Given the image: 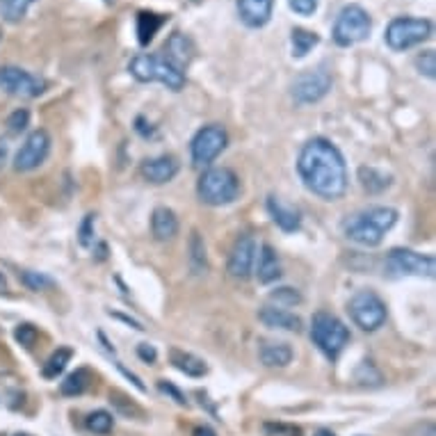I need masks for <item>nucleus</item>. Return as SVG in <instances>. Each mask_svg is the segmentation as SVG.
I'll return each instance as SVG.
<instances>
[{
	"mask_svg": "<svg viewBox=\"0 0 436 436\" xmlns=\"http://www.w3.org/2000/svg\"><path fill=\"white\" fill-rule=\"evenodd\" d=\"M304 185L324 201H336L347 192V165L329 139L313 137L304 144L297 160Z\"/></svg>",
	"mask_w": 436,
	"mask_h": 436,
	"instance_id": "nucleus-1",
	"label": "nucleus"
},
{
	"mask_svg": "<svg viewBox=\"0 0 436 436\" xmlns=\"http://www.w3.org/2000/svg\"><path fill=\"white\" fill-rule=\"evenodd\" d=\"M395 222H398V210L375 206L349 217L342 224V233H345L347 240H352V243L361 247H377L381 245L386 233L395 227Z\"/></svg>",
	"mask_w": 436,
	"mask_h": 436,
	"instance_id": "nucleus-2",
	"label": "nucleus"
},
{
	"mask_svg": "<svg viewBox=\"0 0 436 436\" xmlns=\"http://www.w3.org/2000/svg\"><path fill=\"white\" fill-rule=\"evenodd\" d=\"M130 76L139 82H162L171 91H181L185 85L183 69H178L165 53L160 55H135L128 64Z\"/></svg>",
	"mask_w": 436,
	"mask_h": 436,
	"instance_id": "nucleus-3",
	"label": "nucleus"
},
{
	"mask_svg": "<svg viewBox=\"0 0 436 436\" xmlns=\"http://www.w3.org/2000/svg\"><path fill=\"white\" fill-rule=\"evenodd\" d=\"M197 194L208 206H229L240 194V178L229 167H213L199 176Z\"/></svg>",
	"mask_w": 436,
	"mask_h": 436,
	"instance_id": "nucleus-4",
	"label": "nucleus"
},
{
	"mask_svg": "<svg viewBox=\"0 0 436 436\" xmlns=\"http://www.w3.org/2000/svg\"><path fill=\"white\" fill-rule=\"evenodd\" d=\"M311 338L326 359H338V354L345 349L349 340V329L342 324L336 315L315 313L311 320Z\"/></svg>",
	"mask_w": 436,
	"mask_h": 436,
	"instance_id": "nucleus-5",
	"label": "nucleus"
},
{
	"mask_svg": "<svg viewBox=\"0 0 436 436\" xmlns=\"http://www.w3.org/2000/svg\"><path fill=\"white\" fill-rule=\"evenodd\" d=\"M370 30H372L370 14L361 5H345L338 12L336 21H333L331 37L338 46L347 49V46H354L363 42V39H368Z\"/></svg>",
	"mask_w": 436,
	"mask_h": 436,
	"instance_id": "nucleus-6",
	"label": "nucleus"
},
{
	"mask_svg": "<svg viewBox=\"0 0 436 436\" xmlns=\"http://www.w3.org/2000/svg\"><path fill=\"white\" fill-rule=\"evenodd\" d=\"M432 37V21L414 19V17H398L388 23L386 28V46L395 53L407 51L411 46L423 44L425 39Z\"/></svg>",
	"mask_w": 436,
	"mask_h": 436,
	"instance_id": "nucleus-7",
	"label": "nucleus"
},
{
	"mask_svg": "<svg viewBox=\"0 0 436 436\" xmlns=\"http://www.w3.org/2000/svg\"><path fill=\"white\" fill-rule=\"evenodd\" d=\"M349 317L363 331H377L386 322V304L372 290H359L349 299Z\"/></svg>",
	"mask_w": 436,
	"mask_h": 436,
	"instance_id": "nucleus-8",
	"label": "nucleus"
},
{
	"mask_svg": "<svg viewBox=\"0 0 436 436\" xmlns=\"http://www.w3.org/2000/svg\"><path fill=\"white\" fill-rule=\"evenodd\" d=\"M46 80L21 67H0V91L17 98H37L46 91Z\"/></svg>",
	"mask_w": 436,
	"mask_h": 436,
	"instance_id": "nucleus-9",
	"label": "nucleus"
},
{
	"mask_svg": "<svg viewBox=\"0 0 436 436\" xmlns=\"http://www.w3.org/2000/svg\"><path fill=\"white\" fill-rule=\"evenodd\" d=\"M386 270L395 277H434V256L418 254L414 249H391L386 256Z\"/></svg>",
	"mask_w": 436,
	"mask_h": 436,
	"instance_id": "nucleus-10",
	"label": "nucleus"
},
{
	"mask_svg": "<svg viewBox=\"0 0 436 436\" xmlns=\"http://www.w3.org/2000/svg\"><path fill=\"white\" fill-rule=\"evenodd\" d=\"M331 85H333L331 76L326 73L324 69H315V71H306L295 78L290 87V96L297 105H311L329 94Z\"/></svg>",
	"mask_w": 436,
	"mask_h": 436,
	"instance_id": "nucleus-11",
	"label": "nucleus"
},
{
	"mask_svg": "<svg viewBox=\"0 0 436 436\" xmlns=\"http://www.w3.org/2000/svg\"><path fill=\"white\" fill-rule=\"evenodd\" d=\"M229 135L220 123H210V126H204L192 139V160L194 165H210L217 155H220L224 149H227Z\"/></svg>",
	"mask_w": 436,
	"mask_h": 436,
	"instance_id": "nucleus-12",
	"label": "nucleus"
},
{
	"mask_svg": "<svg viewBox=\"0 0 436 436\" xmlns=\"http://www.w3.org/2000/svg\"><path fill=\"white\" fill-rule=\"evenodd\" d=\"M51 153V135L44 128L33 130L26 142L21 144V149L14 158V169L17 171H33L39 165H44V160Z\"/></svg>",
	"mask_w": 436,
	"mask_h": 436,
	"instance_id": "nucleus-13",
	"label": "nucleus"
},
{
	"mask_svg": "<svg viewBox=\"0 0 436 436\" xmlns=\"http://www.w3.org/2000/svg\"><path fill=\"white\" fill-rule=\"evenodd\" d=\"M256 261V240L252 236H240L233 245L231 259H229V272L236 279H247L252 274Z\"/></svg>",
	"mask_w": 436,
	"mask_h": 436,
	"instance_id": "nucleus-14",
	"label": "nucleus"
},
{
	"mask_svg": "<svg viewBox=\"0 0 436 436\" xmlns=\"http://www.w3.org/2000/svg\"><path fill=\"white\" fill-rule=\"evenodd\" d=\"M238 17L247 28L268 26L274 12V0H238Z\"/></svg>",
	"mask_w": 436,
	"mask_h": 436,
	"instance_id": "nucleus-15",
	"label": "nucleus"
},
{
	"mask_svg": "<svg viewBox=\"0 0 436 436\" xmlns=\"http://www.w3.org/2000/svg\"><path fill=\"white\" fill-rule=\"evenodd\" d=\"M178 174V162L174 155H158V158L142 162V176L153 185L169 183Z\"/></svg>",
	"mask_w": 436,
	"mask_h": 436,
	"instance_id": "nucleus-16",
	"label": "nucleus"
},
{
	"mask_svg": "<svg viewBox=\"0 0 436 436\" xmlns=\"http://www.w3.org/2000/svg\"><path fill=\"white\" fill-rule=\"evenodd\" d=\"M268 210H270V215H272V220H274V224L281 231L286 233H295V231H299L302 227V215H299V210L290 206V204H286V201H281L279 197H268Z\"/></svg>",
	"mask_w": 436,
	"mask_h": 436,
	"instance_id": "nucleus-17",
	"label": "nucleus"
},
{
	"mask_svg": "<svg viewBox=\"0 0 436 436\" xmlns=\"http://www.w3.org/2000/svg\"><path fill=\"white\" fill-rule=\"evenodd\" d=\"M259 320L270 326V329H284V331H299L302 329V317L279 306H263L259 313Z\"/></svg>",
	"mask_w": 436,
	"mask_h": 436,
	"instance_id": "nucleus-18",
	"label": "nucleus"
},
{
	"mask_svg": "<svg viewBox=\"0 0 436 436\" xmlns=\"http://www.w3.org/2000/svg\"><path fill=\"white\" fill-rule=\"evenodd\" d=\"M165 55L174 62L178 69H185L190 64V60L194 55V44L190 37H185L183 33H174L167 39L165 46Z\"/></svg>",
	"mask_w": 436,
	"mask_h": 436,
	"instance_id": "nucleus-19",
	"label": "nucleus"
},
{
	"mask_svg": "<svg viewBox=\"0 0 436 436\" xmlns=\"http://www.w3.org/2000/svg\"><path fill=\"white\" fill-rule=\"evenodd\" d=\"M261 363L268 368H286L293 361V347L288 342H277V340H265L261 345Z\"/></svg>",
	"mask_w": 436,
	"mask_h": 436,
	"instance_id": "nucleus-20",
	"label": "nucleus"
},
{
	"mask_svg": "<svg viewBox=\"0 0 436 436\" xmlns=\"http://www.w3.org/2000/svg\"><path fill=\"white\" fill-rule=\"evenodd\" d=\"M167 14H155V12H146L142 10L137 14V42L139 46H149L153 42V37L158 35V30L167 23Z\"/></svg>",
	"mask_w": 436,
	"mask_h": 436,
	"instance_id": "nucleus-21",
	"label": "nucleus"
},
{
	"mask_svg": "<svg viewBox=\"0 0 436 436\" xmlns=\"http://www.w3.org/2000/svg\"><path fill=\"white\" fill-rule=\"evenodd\" d=\"M151 231L155 240H171L178 233V220L174 215V210H169L165 206L155 208L151 215Z\"/></svg>",
	"mask_w": 436,
	"mask_h": 436,
	"instance_id": "nucleus-22",
	"label": "nucleus"
},
{
	"mask_svg": "<svg viewBox=\"0 0 436 436\" xmlns=\"http://www.w3.org/2000/svg\"><path fill=\"white\" fill-rule=\"evenodd\" d=\"M256 277H259L261 284H272L281 277V263H279L277 252L270 245L261 247L259 254V270H256Z\"/></svg>",
	"mask_w": 436,
	"mask_h": 436,
	"instance_id": "nucleus-23",
	"label": "nucleus"
},
{
	"mask_svg": "<svg viewBox=\"0 0 436 436\" xmlns=\"http://www.w3.org/2000/svg\"><path fill=\"white\" fill-rule=\"evenodd\" d=\"M169 359L174 363V368L185 372L188 377H204L208 372V365L204 363V359H199V356H194L190 352H183V349H171Z\"/></svg>",
	"mask_w": 436,
	"mask_h": 436,
	"instance_id": "nucleus-24",
	"label": "nucleus"
},
{
	"mask_svg": "<svg viewBox=\"0 0 436 436\" xmlns=\"http://www.w3.org/2000/svg\"><path fill=\"white\" fill-rule=\"evenodd\" d=\"M359 181L363 185V190L370 194H381L384 190L391 188V176H388L386 171H379L375 167H361Z\"/></svg>",
	"mask_w": 436,
	"mask_h": 436,
	"instance_id": "nucleus-25",
	"label": "nucleus"
},
{
	"mask_svg": "<svg viewBox=\"0 0 436 436\" xmlns=\"http://www.w3.org/2000/svg\"><path fill=\"white\" fill-rule=\"evenodd\" d=\"M317 44H320V35H317V33H311V30H304V28H295L293 30V35H290L293 58H297V60L306 58Z\"/></svg>",
	"mask_w": 436,
	"mask_h": 436,
	"instance_id": "nucleus-26",
	"label": "nucleus"
},
{
	"mask_svg": "<svg viewBox=\"0 0 436 436\" xmlns=\"http://www.w3.org/2000/svg\"><path fill=\"white\" fill-rule=\"evenodd\" d=\"M71 356H73V349L71 347H60V349H55V352L49 356V361L44 363L42 375L46 379H58L62 372H64L69 361H71Z\"/></svg>",
	"mask_w": 436,
	"mask_h": 436,
	"instance_id": "nucleus-27",
	"label": "nucleus"
},
{
	"mask_svg": "<svg viewBox=\"0 0 436 436\" xmlns=\"http://www.w3.org/2000/svg\"><path fill=\"white\" fill-rule=\"evenodd\" d=\"M37 0H0V19L7 23H19L28 17V10Z\"/></svg>",
	"mask_w": 436,
	"mask_h": 436,
	"instance_id": "nucleus-28",
	"label": "nucleus"
},
{
	"mask_svg": "<svg viewBox=\"0 0 436 436\" xmlns=\"http://www.w3.org/2000/svg\"><path fill=\"white\" fill-rule=\"evenodd\" d=\"M89 386V370L87 368H80L71 372L64 381L60 384V391L62 395H67V398H76V395H82L85 391H87Z\"/></svg>",
	"mask_w": 436,
	"mask_h": 436,
	"instance_id": "nucleus-29",
	"label": "nucleus"
},
{
	"mask_svg": "<svg viewBox=\"0 0 436 436\" xmlns=\"http://www.w3.org/2000/svg\"><path fill=\"white\" fill-rule=\"evenodd\" d=\"M190 268L194 274H201V272H206L208 268L204 238H201L197 231H192V238H190Z\"/></svg>",
	"mask_w": 436,
	"mask_h": 436,
	"instance_id": "nucleus-30",
	"label": "nucleus"
},
{
	"mask_svg": "<svg viewBox=\"0 0 436 436\" xmlns=\"http://www.w3.org/2000/svg\"><path fill=\"white\" fill-rule=\"evenodd\" d=\"M85 425H87V430L94 432V434H110L112 425H114V418H112V414H107V411L98 409V411H91V414L87 416V420H85Z\"/></svg>",
	"mask_w": 436,
	"mask_h": 436,
	"instance_id": "nucleus-31",
	"label": "nucleus"
},
{
	"mask_svg": "<svg viewBox=\"0 0 436 436\" xmlns=\"http://www.w3.org/2000/svg\"><path fill=\"white\" fill-rule=\"evenodd\" d=\"M21 281L23 286L28 288V290H49V288L55 286V281H53L51 277H46L44 272H33V270H23L21 272Z\"/></svg>",
	"mask_w": 436,
	"mask_h": 436,
	"instance_id": "nucleus-32",
	"label": "nucleus"
},
{
	"mask_svg": "<svg viewBox=\"0 0 436 436\" xmlns=\"http://www.w3.org/2000/svg\"><path fill=\"white\" fill-rule=\"evenodd\" d=\"M270 302H274L279 308H288V306H297L302 304V295L297 288H277V290L270 293Z\"/></svg>",
	"mask_w": 436,
	"mask_h": 436,
	"instance_id": "nucleus-33",
	"label": "nucleus"
},
{
	"mask_svg": "<svg viewBox=\"0 0 436 436\" xmlns=\"http://www.w3.org/2000/svg\"><path fill=\"white\" fill-rule=\"evenodd\" d=\"M354 379L359 381L361 386H379L381 384V372L375 368L372 361H361L359 368L354 370Z\"/></svg>",
	"mask_w": 436,
	"mask_h": 436,
	"instance_id": "nucleus-34",
	"label": "nucleus"
},
{
	"mask_svg": "<svg viewBox=\"0 0 436 436\" xmlns=\"http://www.w3.org/2000/svg\"><path fill=\"white\" fill-rule=\"evenodd\" d=\"M28 126H30V112L26 107H19V110H14L7 116V128H10L12 135H21Z\"/></svg>",
	"mask_w": 436,
	"mask_h": 436,
	"instance_id": "nucleus-35",
	"label": "nucleus"
},
{
	"mask_svg": "<svg viewBox=\"0 0 436 436\" xmlns=\"http://www.w3.org/2000/svg\"><path fill=\"white\" fill-rule=\"evenodd\" d=\"M94 224H96V215H85V220L80 224V231H78V243L85 249L94 247Z\"/></svg>",
	"mask_w": 436,
	"mask_h": 436,
	"instance_id": "nucleus-36",
	"label": "nucleus"
},
{
	"mask_svg": "<svg viewBox=\"0 0 436 436\" xmlns=\"http://www.w3.org/2000/svg\"><path fill=\"white\" fill-rule=\"evenodd\" d=\"M414 64L418 69V73H423L427 78L436 76V55H434V51H423L420 55H416Z\"/></svg>",
	"mask_w": 436,
	"mask_h": 436,
	"instance_id": "nucleus-37",
	"label": "nucleus"
},
{
	"mask_svg": "<svg viewBox=\"0 0 436 436\" xmlns=\"http://www.w3.org/2000/svg\"><path fill=\"white\" fill-rule=\"evenodd\" d=\"M14 338H17V342H19V345H23V347H33L35 340H37V329L33 324L23 322V324L17 326V329H14Z\"/></svg>",
	"mask_w": 436,
	"mask_h": 436,
	"instance_id": "nucleus-38",
	"label": "nucleus"
},
{
	"mask_svg": "<svg viewBox=\"0 0 436 436\" xmlns=\"http://www.w3.org/2000/svg\"><path fill=\"white\" fill-rule=\"evenodd\" d=\"M288 5L299 17H313L317 10V0H288Z\"/></svg>",
	"mask_w": 436,
	"mask_h": 436,
	"instance_id": "nucleus-39",
	"label": "nucleus"
},
{
	"mask_svg": "<svg viewBox=\"0 0 436 436\" xmlns=\"http://www.w3.org/2000/svg\"><path fill=\"white\" fill-rule=\"evenodd\" d=\"M158 388H160V391L165 393V395H169V398L174 400L176 404H181V407H185V404H188V400H185V395H183L181 391H178V388H176L174 384H169V381L160 379V381H158Z\"/></svg>",
	"mask_w": 436,
	"mask_h": 436,
	"instance_id": "nucleus-40",
	"label": "nucleus"
},
{
	"mask_svg": "<svg viewBox=\"0 0 436 436\" xmlns=\"http://www.w3.org/2000/svg\"><path fill=\"white\" fill-rule=\"evenodd\" d=\"M137 356L146 363H155V359H158V352H155V347L149 345V342H139L137 345Z\"/></svg>",
	"mask_w": 436,
	"mask_h": 436,
	"instance_id": "nucleus-41",
	"label": "nucleus"
},
{
	"mask_svg": "<svg viewBox=\"0 0 436 436\" xmlns=\"http://www.w3.org/2000/svg\"><path fill=\"white\" fill-rule=\"evenodd\" d=\"M268 432H274V434H288V436H299L302 432L297 427H286V425H265Z\"/></svg>",
	"mask_w": 436,
	"mask_h": 436,
	"instance_id": "nucleus-42",
	"label": "nucleus"
},
{
	"mask_svg": "<svg viewBox=\"0 0 436 436\" xmlns=\"http://www.w3.org/2000/svg\"><path fill=\"white\" fill-rule=\"evenodd\" d=\"M7 153H10V144H7V139L0 137V169L7 162Z\"/></svg>",
	"mask_w": 436,
	"mask_h": 436,
	"instance_id": "nucleus-43",
	"label": "nucleus"
},
{
	"mask_svg": "<svg viewBox=\"0 0 436 436\" xmlns=\"http://www.w3.org/2000/svg\"><path fill=\"white\" fill-rule=\"evenodd\" d=\"M192 436H217V434H215L213 430H210L208 425H199L197 430L192 432Z\"/></svg>",
	"mask_w": 436,
	"mask_h": 436,
	"instance_id": "nucleus-44",
	"label": "nucleus"
},
{
	"mask_svg": "<svg viewBox=\"0 0 436 436\" xmlns=\"http://www.w3.org/2000/svg\"><path fill=\"white\" fill-rule=\"evenodd\" d=\"M7 290V281H5V277L0 274V293H5Z\"/></svg>",
	"mask_w": 436,
	"mask_h": 436,
	"instance_id": "nucleus-45",
	"label": "nucleus"
},
{
	"mask_svg": "<svg viewBox=\"0 0 436 436\" xmlns=\"http://www.w3.org/2000/svg\"><path fill=\"white\" fill-rule=\"evenodd\" d=\"M315 436H336V434H333V432H329V430H320V432H317Z\"/></svg>",
	"mask_w": 436,
	"mask_h": 436,
	"instance_id": "nucleus-46",
	"label": "nucleus"
},
{
	"mask_svg": "<svg viewBox=\"0 0 436 436\" xmlns=\"http://www.w3.org/2000/svg\"><path fill=\"white\" fill-rule=\"evenodd\" d=\"M17 436H30V434H17Z\"/></svg>",
	"mask_w": 436,
	"mask_h": 436,
	"instance_id": "nucleus-47",
	"label": "nucleus"
},
{
	"mask_svg": "<svg viewBox=\"0 0 436 436\" xmlns=\"http://www.w3.org/2000/svg\"><path fill=\"white\" fill-rule=\"evenodd\" d=\"M105 3H114V0H105Z\"/></svg>",
	"mask_w": 436,
	"mask_h": 436,
	"instance_id": "nucleus-48",
	"label": "nucleus"
},
{
	"mask_svg": "<svg viewBox=\"0 0 436 436\" xmlns=\"http://www.w3.org/2000/svg\"><path fill=\"white\" fill-rule=\"evenodd\" d=\"M0 37H3V35H0Z\"/></svg>",
	"mask_w": 436,
	"mask_h": 436,
	"instance_id": "nucleus-49",
	"label": "nucleus"
}]
</instances>
